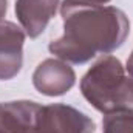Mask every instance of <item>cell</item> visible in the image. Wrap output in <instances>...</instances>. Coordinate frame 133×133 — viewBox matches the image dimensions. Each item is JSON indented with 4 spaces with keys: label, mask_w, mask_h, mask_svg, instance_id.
Returning <instances> with one entry per match:
<instances>
[{
    "label": "cell",
    "mask_w": 133,
    "mask_h": 133,
    "mask_svg": "<svg viewBox=\"0 0 133 133\" xmlns=\"http://www.w3.org/2000/svg\"><path fill=\"white\" fill-rule=\"evenodd\" d=\"M102 133H133V111L105 115L102 119Z\"/></svg>",
    "instance_id": "obj_8"
},
{
    "label": "cell",
    "mask_w": 133,
    "mask_h": 133,
    "mask_svg": "<svg viewBox=\"0 0 133 133\" xmlns=\"http://www.w3.org/2000/svg\"><path fill=\"white\" fill-rule=\"evenodd\" d=\"M25 31L12 22H0V81L19 74L23 64Z\"/></svg>",
    "instance_id": "obj_5"
},
{
    "label": "cell",
    "mask_w": 133,
    "mask_h": 133,
    "mask_svg": "<svg viewBox=\"0 0 133 133\" xmlns=\"http://www.w3.org/2000/svg\"><path fill=\"white\" fill-rule=\"evenodd\" d=\"M84 2H88V3H96V5H104V3H108L110 0H84Z\"/></svg>",
    "instance_id": "obj_11"
},
{
    "label": "cell",
    "mask_w": 133,
    "mask_h": 133,
    "mask_svg": "<svg viewBox=\"0 0 133 133\" xmlns=\"http://www.w3.org/2000/svg\"><path fill=\"white\" fill-rule=\"evenodd\" d=\"M6 11H8V0H0V22H3Z\"/></svg>",
    "instance_id": "obj_9"
},
{
    "label": "cell",
    "mask_w": 133,
    "mask_h": 133,
    "mask_svg": "<svg viewBox=\"0 0 133 133\" xmlns=\"http://www.w3.org/2000/svg\"><path fill=\"white\" fill-rule=\"evenodd\" d=\"M39 108L34 101L0 102V133H34Z\"/></svg>",
    "instance_id": "obj_7"
},
{
    "label": "cell",
    "mask_w": 133,
    "mask_h": 133,
    "mask_svg": "<svg viewBox=\"0 0 133 133\" xmlns=\"http://www.w3.org/2000/svg\"><path fill=\"white\" fill-rule=\"evenodd\" d=\"M57 6L59 0H16L14 11L25 34L36 39L56 16Z\"/></svg>",
    "instance_id": "obj_6"
},
{
    "label": "cell",
    "mask_w": 133,
    "mask_h": 133,
    "mask_svg": "<svg viewBox=\"0 0 133 133\" xmlns=\"http://www.w3.org/2000/svg\"><path fill=\"white\" fill-rule=\"evenodd\" d=\"M90 116L66 104L40 105L34 133H95Z\"/></svg>",
    "instance_id": "obj_3"
},
{
    "label": "cell",
    "mask_w": 133,
    "mask_h": 133,
    "mask_svg": "<svg viewBox=\"0 0 133 133\" xmlns=\"http://www.w3.org/2000/svg\"><path fill=\"white\" fill-rule=\"evenodd\" d=\"M76 84V73L68 62L61 59H45L33 73L34 88L45 96H62Z\"/></svg>",
    "instance_id": "obj_4"
},
{
    "label": "cell",
    "mask_w": 133,
    "mask_h": 133,
    "mask_svg": "<svg viewBox=\"0 0 133 133\" xmlns=\"http://www.w3.org/2000/svg\"><path fill=\"white\" fill-rule=\"evenodd\" d=\"M64 34L51 40L48 50L68 64H87L98 54L118 50L130 33L127 16L116 6L84 0H64L61 5Z\"/></svg>",
    "instance_id": "obj_1"
},
{
    "label": "cell",
    "mask_w": 133,
    "mask_h": 133,
    "mask_svg": "<svg viewBox=\"0 0 133 133\" xmlns=\"http://www.w3.org/2000/svg\"><path fill=\"white\" fill-rule=\"evenodd\" d=\"M125 70H127V73H129V76L133 79V51L132 54H130V57L127 59V65H125Z\"/></svg>",
    "instance_id": "obj_10"
},
{
    "label": "cell",
    "mask_w": 133,
    "mask_h": 133,
    "mask_svg": "<svg viewBox=\"0 0 133 133\" xmlns=\"http://www.w3.org/2000/svg\"><path fill=\"white\" fill-rule=\"evenodd\" d=\"M82 96L98 111H133V79L111 54L98 59L81 79Z\"/></svg>",
    "instance_id": "obj_2"
}]
</instances>
